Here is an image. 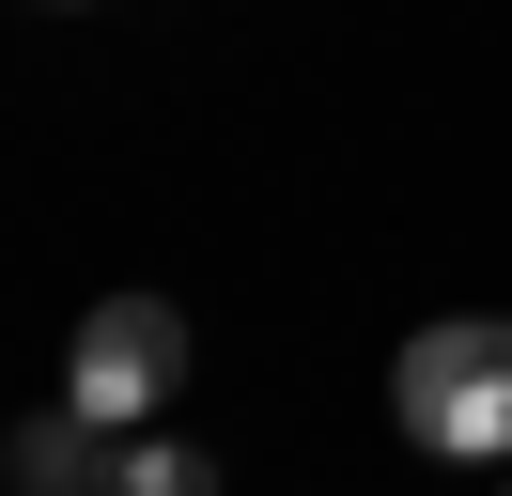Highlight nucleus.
<instances>
[{"label": "nucleus", "instance_id": "obj_1", "mask_svg": "<svg viewBox=\"0 0 512 496\" xmlns=\"http://www.w3.org/2000/svg\"><path fill=\"white\" fill-rule=\"evenodd\" d=\"M388 419L435 465H512V310H450L388 357Z\"/></svg>", "mask_w": 512, "mask_h": 496}, {"label": "nucleus", "instance_id": "obj_2", "mask_svg": "<svg viewBox=\"0 0 512 496\" xmlns=\"http://www.w3.org/2000/svg\"><path fill=\"white\" fill-rule=\"evenodd\" d=\"M171 388H187V310H171V295H94V310H78L63 403H78L94 434H156Z\"/></svg>", "mask_w": 512, "mask_h": 496}, {"label": "nucleus", "instance_id": "obj_5", "mask_svg": "<svg viewBox=\"0 0 512 496\" xmlns=\"http://www.w3.org/2000/svg\"><path fill=\"white\" fill-rule=\"evenodd\" d=\"M47 16H94V0H47Z\"/></svg>", "mask_w": 512, "mask_h": 496}, {"label": "nucleus", "instance_id": "obj_3", "mask_svg": "<svg viewBox=\"0 0 512 496\" xmlns=\"http://www.w3.org/2000/svg\"><path fill=\"white\" fill-rule=\"evenodd\" d=\"M109 434L94 419H78V403H63V419H32V434H16V496H109Z\"/></svg>", "mask_w": 512, "mask_h": 496}, {"label": "nucleus", "instance_id": "obj_4", "mask_svg": "<svg viewBox=\"0 0 512 496\" xmlns=\"http://www.w3.org/2000/svg\"><path fill=\"white\" fill-rule=\"evenodd\" d=\"M109 496H218V450H187V434H109Z\"/></svg>", "mask_w": 512, "mask_h": 496}]
</instances>
